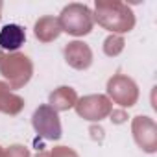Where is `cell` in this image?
I'll use <instances>...</instances> for the list:
<instances>
[{"label":"cell","mask_w":157,"mask_h":157,"mask_svg":"<svg viewBox=\"0 0 157 157\" xmlns=\"http://www.w3.org/2000/svg\"><path fill=\"white\" fill-rule=\"evenodd\" d=\"M26 41V33L24 28L19 24H6L0 30V48L6 52H13L19 50Z\"/></svg>","instance_id":"1"}]
</instances>
